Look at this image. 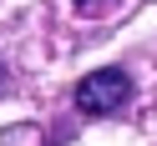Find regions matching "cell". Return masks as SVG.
Wrapping results in <instances>:
<instances>
[{
    "label": "cell",
    "instance_id": "obj_1",
    "mask_svg": "<svg viewBox=\"0 0 157 146\" xmlns=\"http://www.w3.org/2000/svg\"><path fill=\"white\" fill-rule=\"evenodd\" d=\"M71 101H76V111H86V116L122 111V106L132 101V76H127V71H117V66H106V71H91V76H81V81H76Z\"/></svg>",
    "mask_w": 157,
    "mask_h": 146
},
{
    "label": "cell",
    "instance_id": "obj_2",
    "mask_svg": "<svg viewBox=\"0 0 157 146\" xmlns=\"http://www.w3.org/2000/svg\"><path fill=\"white\" fill-rule=\"evenodd\" d=\"M71 5H76V10H81V15H96V10H112L117 0H71Z\"/></svg>",
    "mask_w": 157,
    "mask_h": 146
},
{
    "label": "cell",
    "instance_id": "obj_3",
    "mask_svg": "<svg viewBox=\"0 0 157 146\" xmlns=\"http://www.w3.org/2000/svg\"><path fill=\"white\" fill-rule=\"evenodd\" d=\"M0 81H5V66H0Z\"/></svg>",
    "mask_w": 157,
    "mask_h": 146
}]
</instances>
